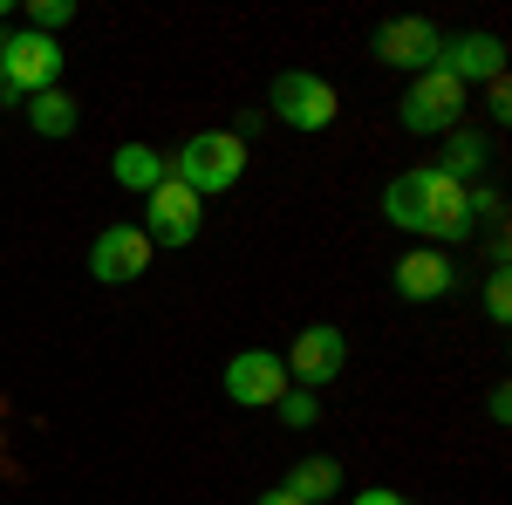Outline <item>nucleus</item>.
I'll return each instance as SVG.
<instances>
[{"mask_svg": "<svg viewBox=\"0 0 512 505\" xmlns=\"http://www.w3.org/2000/svg\"><path fill=\"white\" fill-rule=\"evenodd\" d=\"M383 219H390L396 233H417V239H437V246H451V239H472V185H458V178H444V171H403L383 185Z\"/></svg>", "mask_w": 512, "mask_h": 505, "instance_id": "1", "label": "nucleus"}, {"mask_svg": "<svg viewBox=\"0 0 512 505\" xmlns=\"http://www.w3.org/2000/svg\"><path fill=\"white\" fill-rule=\"evenodd\" d=\"M171 178L198 198H219L246 178V137L239 130H192L178 151H171Z\"/></svg>", "mask_w": 512, "mask_h": 505, "instance_id": "2", "label": "nucleus"}, {"mask_svg": "<svg viewBox=\"0 0 512 505\" xmlns=\"http://www.w3.org/2000/svg\"><path fill=\"white\" fill-rule=\"evenodd\" d=\"M465 110H472V89L451 82L444 69H424V76H410V89H403L396 123H403L410 137H451V130L465 123Z\"/></svg>", "mask_w": 512, "mask_h": 505, "instance_id": "3", "label": "nucleus"}, {"mask_svg": "<svg viewBox=\"0 0 512 505\" xmlns=\"http://www.w3.org/2000/svg\"><path fill=\"white\" fill-rule=\"evenodd\" d=\"M267 110H274L287 130L315 137V130H328V123L342 117V96H335V82L315 76V69H280L274 89H267Z\"/></svg>", "mask_w": 512, "mask_h": 505, "instance_id": "4", "label": "nucleus"}, {"mask_svg": "<svg viewBox=\"0 0 512 505\" xmlns=\"http://www.w3.org/2000/svg\"><path fill=\"white\" fill-rule=\"evenodd\" d=\"M62 41L48 35H7V48H0V82H7V96H41V89H55L62 82Z\"/></svg>", "mask_w": 512, "mask_h": 505, "instance_id": "5", "label": "nucleus"}, {"mask_svg": "<svg viewBox=\"0 0 512 505\" xmlns=\"http://www.w3.org/2000/svg\"><path fill=\"white\" fill-rule=\"evenodd\" d=\"M226 403H239V410H274L280 396H287V362H280L274 349H239L233 362H226Z\"/></svg>", "mask_w": 512, "mask_h": 505, "instance_id": "6", "label": "nucleus"}, {"mask_svg": "<svg viewBox=\"0 0 512 505\" xmlns=\"http://www.w3.org/2000/svg\"><path fill=\"white\" fill-rule=\"evenodd\" d=\"M151 239H144V226H103L96 233V246H89V273L103 280V287H130V280H144L151 273Z\"/></svg>", "mask_w": 512, "mask_h": 505, "instance_id": "7", "label": "nucleus"}, {"mask_svg": "<svg viewBox=\"0 0 512 505\" xmlns=\"http://www.w3.org/2000/svg\"><path fill=\"white\" fill-rule=\"evenodd\" d=\"M280 362H287V383H294V389L335 383V376H342V362H349V335H342V328H328V321H315V328H301V335H294V349L280 355Z\"/></svg>", "mask_w": 512, "mask_h": 505, "instance_id": "8", "label": "nucleus"}, {"mask_svg": "<svg viewBox=\"0 0 512 505\" xmlns=\"http://www.w3.org/2000/svg\"><path fill=\"white\" fill-rule=\"evenodd\" d=\"M198 219H205V198L185 192L178 178H164L158 192L144 198V239H151V246H192Z\"/></svg>", "mask_w": 512, "mask_h": 505, "instance_id": "9", "label": "nucleus"}, {"mask_svg": "<svg viewBox=\"0 0 512 505\" xmlns=\"http://www.w3.org/2000/svg\"><path fill=\"white\" fill-rule=\"evenodd\" d=\"M437 48H444V35H437V21H424V14H396V21L376 28V62H390L403 76L437 69Z\"/></svg>", "mask_w": 512, "mask_h": 505, "instance_id": "10", "label": "nucleus"}, {"mask_svg": "<svg viewBox=\"0 0 512 505\" xmlns=\"http://www.w3.org/2000/svg\"><path fill=\"white\" fill-rule=\"evenodd\" d=\"M437 69L451 82H465V89H472V82H499L506 76V41L499 35H451L437 48Z\"/></svg>", "mask_w": 512, "mask_h": 505, "instance_id": "11", "label": "nucleus"}, {"mask_svg": "<svg viewBox=\"0 0 512 505\" xmlns=\"http://www.w3.org/2000/svg\"><path fill=\"white\" fill-rule=\"evenodd\" d=\"M458 287V267L437 253V246H410L403 260H396V294L403 301H444Z\"/></svg>", "mask_w": 512, "mask_h": 505, "instance_id": "12", "label": "nucleus"}, {"mask_svg": "<svg viewBox=\"0 0 512 505\" xmlns=\"http://www.w3.org/2000/svg\"><path fill=\"white\" fill-rule=\"evenodd\" d=\"M431 171H444V178H458V185H472V178H485V171H492V137H485V130H465V123H458V130L444 137V157H437Z\"/></svg>", "mask_w": 512, "mask_h": 505, "instance_id": "13", "label": "nucleus"}, {"mask_svg": "<svg viewBox=\"0 0 512 505\" xmlns=\"http://www.w3.org/2000/svg\"><path fill=\"white\" fill-rule=\"evenodd\" d=\"M110 178H117L123 192H158L164 178H171V157L151 151V144H117V157H110Z\"/></svg>", "mask_w": 512, "mask_h": 505, "instance_id": "14", "label": "nucleus"}, {"mask_svg": "<svg viewBox=\"0 0 512 505\" xmlns=\"http://www.w3.org/2000/svg\"><path fill=\"white\" fill-rule=\"evenodd\" d=\"M280 492H294L301 505L335 499V492H342V465H335V458H301V465L280 478Z\"/></svg>", "mask_w": 512, "mask_h": 505, "instance_id": "15", "label": "nucleus"}, {"mask_svg": "<svg viewBox=\"0 0 512 505\" xmlns=\"http://www.w3.org/2000/svg\"><path fill=\"white\" fill-rule=\"evenodd\" d=\"M28 123H35V137H76V96L69 89H41V96H28Z\"/></svg>", "mask_w": 512, "mask_h": 505, "instance_id": "16", "label": "nucleus"}, {"mask_svg": "<svg viewBox=\"0 0 512 505\" xmlns=\"http://www.w3.org/2000/svg\"><path fill=\"white\" fill-rule=\"evenodd\" d=\"M69 21H76V0H28V35H48V41H55Z\"/></svg>", "mask_w": 512, "mask_h": 505, "instance_id": "17", "label": "nucleus"}, {"mask_svg": "<svg viewBox=\"0 0 512 505\" xmlns=\"http://www.w3.org/2000/svg\"><path fill=\"white\" fill-rule=\"evenodd\" d=\"M274 417H280V424H287V430H308V424H315V417H321L315 389H287V396H280V403H274Z\"/></svg>", "mask_w": 512, "mask_h": 505, "instance_id": "18", "label": "nucleus"}, {"mask_svg": "<svg viewBox=\"0 0 512 505\" xmlns=\"http://www.w3.org/2000/svg\"><path fill=\"white\" fill-rule=\"evenodd\" d=\"M485 314H492L499 328H506V321H512V280H506V267H499V273H492V280H485Z\"/></svg>", "mask_w": 512, "mask_h": 505, "instance_id": "19", "label": "nucleus"}, {"mask_svg": "<svg viewBox=\"0 0 512 505\" xmlns=\"http://www.w3.org/2000/svg\"><path fill=\"white\" fill-rule=\"evenodd\" d=\"M485 110H492V123H512V89H506V76L485 82Z\"/></svg>", "mask_w": 512, "mask_h": 505, "instance_id": "20", "label": "nucleus"}, {"mask_svg": "<svg viewBox=\"0 0 512 505\" xmlns=\"http://www.w3.org/2000/svg\"><path fill=\"white\" fill-rule=\"evenodd\" d=\"M349 505H410V499H403V492H383V485H369V492H355Z\"/></svg>", "mask_w": 512, "mask_h": 505, "instance_id": "21", "label": "nucleus"}, {"mask_svg": "<svg viewBox=\"0 0 512 505\" xmlns=\"http://www.w3.org/2000/svg\"><path fill=\"white\" fill-rule=\"evenodd\" d=\"M506 417H512V389L499 383V389H492V424H506Z\"/></svg>", "mask_w": 512, "mask_h": 505, "instance_id": "22", "label": "nucleus"}, {"mask_svg": "<svg viewBox=\"0 0 512 505\" xmlns=\"http://www.w3.org/2000/svg\"><path fill=\"white\" fill-rule=\"evenodd\" d=\"M253 505H301V499H294V492H280V485H274V492H260Z\"/></svg>", "mask_w": 512, "mask_h": 505, "instance_id": "23", "label": "nucleus"}, {"mask_svg": "<svg viewBox=\"0 0 512 505\" xmlns=\"http://www.w3.org/2000/svg\"><path fill=\"white\" fill-rule=\"evenodd\" d=\"M0 103H7V82H0Z\"/></svg>", "mask_w": 512, "mask_h": 505, "instance_id": "24", "label": "nucleus"}, {"mask_svg": "<svg viewBox=\"0 0 512 505\" xmlns=\"http://www.w3.org/2000/svg\"><path fill=\"white\" fill-rule=\"evenodd\" d=\"M0 48H7V35H0Z\"/></svg>", "mask_w": 512, "mask_h": 505, "instance_id": "25", "label": "nucleus"}]
</instances>
